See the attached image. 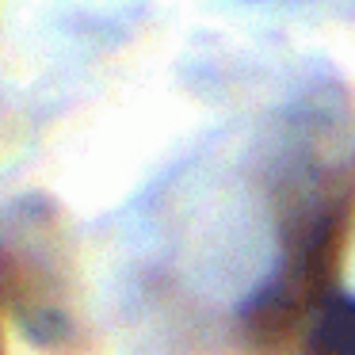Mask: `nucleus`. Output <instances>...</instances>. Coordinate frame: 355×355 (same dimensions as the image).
Listing matches in <instances>:
<instances>
[{
  "label": "nucleus",
  "mask_w": 355,
  "mask_h": 355,
  "mask_svg": "<svg viewBox=\"0 0 355 355\" xmlns=\"http://www.w3.org/2000/svg\"><path fill=\"white\" fill-rule=\"evenodd\" d=\"M355 218V176L336 172L313 184L283 222V256L275 271L241 302L237 329L252 352H283L306 317L332 294V275Z\"/></svg>",
  "instance_id": "obj_1"
},
{
  "label": "nucleus",
  "mask_w": 355,
  "mask_h": 355,
  "mask_svg": "<svg viewBox=\"0 0 355 355\" xmlns=\"http://www.w3.org/2000/svg\"><path fill=\"white\" fill-rule=\"evenodd\" d=\"M302 355H355V294L332 291L298 332Z\"/></svg>",
  "instance_id": "obj_3"
},
{
  "label": "nucleus",
  "mask_w": 355,
  "mask_h": 355,
  "mask_svg": "<svg viewBox=\"0 0 355 355\" xmlns=\"http://www.w3.org/2000/svg\"><path fill=\"white\" fill-rule=\"evenodd\" d=\"M0 355H4V336H0Z\"/></svg>",
  "instance_id": "obj_4"
},
{
  "label": "nucleus",
  "mask_w": 355,
  "mask_h": 355,
  "mask_svg": "<svg viewBox=\"0 0 355 355\" xmlns=\"http://www.w3.org/2000/svg\"><path fill=\"white\" fill-rule=\"evenodd\" d=\"M0 302L12 306L39 347L73 355L85 347L77 268L46 199L0 210Z\"/></svg>",
  "instance_id": "obj_2"
}]
</instances>
